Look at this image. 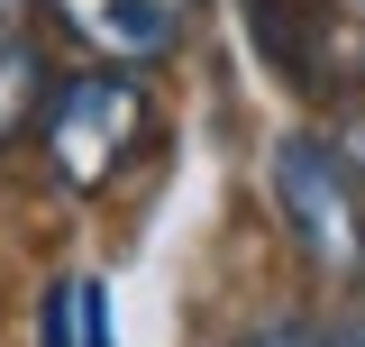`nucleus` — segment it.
Masks as SVG:
<instances>
[{"mask_svg": "<svg viewBox=\"0 0 365 347\" xmlns=\"http://www.w3.org/2000/svg\"><path fill=\"white\" fill-rule=\"evenodd\" d=\"M274 211H283V238L302 247L319 283H365V192L356 174L338 165V146L311 129H292L274 146Z\"/></svg>", "mask_w": 365, "mask_h": 347, "instance_id": "f257e3e1", "label": "nucleus"}, {"mask_svg": "<svg viewBox=\"0 0 365 347\" xmlns=\"http://www.w3.org/2000/svg\"><path fill=\"white\" fill-rule=\"evenodd\" d=\"M137 146H146V91L119 64L55 83V101H46V156H55V174L73 192H101Z\"/></svg>", "mask_w": 365, "mask_h": 347, "instance_id": "f03ea898", "label": "nucleus"}, {"mask_svg": "<svg viewBox=\"0 0 365 347\" xmlns=\"http://www.w3.org/2000/svg\"><path fill=\"white\" fill-rule=\"evenodd\" d=\"M247 37L292 91H329V0H247Z\"/></svg>", "mask_w": 365, "mask_h": 347, "instance_id": "7ed1b4c3", "label": "nucleus"}, {"mask_svg": "<svg viewBox=\"0 0 365 347\" xmlns=\"http://www.w3.org/2000/svg\"><path fill=\"white\" fill-rule=\"evenodd\" d=\"M46 9H55L101 64H146V55H165L174 28H182L165 0H46Z\"/></svg>", "mask_w": 365, "mask_h": 347, "instance_id": "20e7f679", "label": "nucleus"}, {"mask_svg": "<svg viewBox=\"0 0 365 347\" xmlns=\"http://www.w3.org/2000/svg\"><path fill=\"white\" fill-rule=\"evenodd\" d=\"M37 101H46V55H37V37H0V146L37 119Z\"/></svg>", "mask_w": 365, "mask_h": 347, "instance_id": "39448f33", "label": "nucleus"}, {"mask_svg": "<svg viewBox=\"0 0 365 347\" xmlns=\"http://www.w3.org/2000/svg\"><path fill=\"white\" fill-rule=\"evenodd\" d=\"M73 347H119L110 302H101V283H83V274H73Z\"/></svg>", "mask_w": 365, "mask_h": 347, "instance_id": "423d86ee", "label": "nucleus"}, {"mask_svg": "<svg viewBox=\"0 0 365 347\" xmlns=\"http://www.w3.org/2000/svg\"><path fill=\"white\" fill-rule=\"evenodd\" d=\"M46 347H73V283L46 293Z\"/></svg>", "mask_w": 365, "mask_h": 347, "instance_id": "0eeeda50", "label": "nucleus"}, {"mask_svg": "<svg viewBox=\"0 0 365 347\" xmlns=\"http://www.w3.org/2000/svg\"><path fill=\"white\" fill-rule=\"evenodd\" d=\"M302 347H365V311H338L319 338H302Z\"/></svg>", "mask_w": 365, "mask_h": 347, "instance_id": "6e6552de", "label": "nucleus"}, {"mask_svg": "<svg viewBox=\"0 0 365 347\" xmlns=\"http://www.w3.org/2000/svg\"><path fill=\"white\" fill-rule=\"evenodd\" d=\"M237 347H302V329H292V320H265L256 338H237Z\"/></svg>", "mask_w": 365, "mask_h": 347, "instance_id": "1a4fd4ad", "label": "nucleus"}, {"mask_svg": "<svg viewBox=\"0 0 365 347\" xmlns=\"http://www.w3.org/2000/svg\"><path fill=\"white\" fill-rule=\"evenodd\" d=\"M165 9H174V19H182V9H192V0H165Z\"/></svg>", "mask_w": 365, "mask_h": 347, "instance_id": "9d476101", "label": "nucleus"}, {"mask_svg": "<svg viewBox=\"0 0 365 347\" xmlns=\"http://www.w3.org/2000/svg\"><path fill=\"white\" fill-rule=\"evenodd\" d=\"M347 9H356V19H365V0H347Z\"/></svg>", "mask_w": 365, "mask_h": 347, "instance_id": "9b49d317", "label": "nucleus"}]
</instances>
